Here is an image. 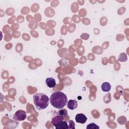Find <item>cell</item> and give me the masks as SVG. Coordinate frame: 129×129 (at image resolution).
Masks as SVG:
<instances>
[{
  "label": "cell",
  "mask_w": 129,
  "mask_h": 129,
  "mask_svg": "<svg viewBox=\"0 0 129 129\" xmlns=\"http://www.w3.org/2000/svg\"><path fill=\"white\" fill-rule=\"evenodd\" d=\"M49 101L53 107L61 109L67 104L68 98L64 93L58 91L52 93L50 97Z\"/></svg>",
  "instance_id": "1"
},
{
  "label": "cell",
  "mask_w": 129,
  "mask_h": 129,
  "mask_svg": "<svg viewBox=\"0 0 129 129\" xmlns=\"http://www.w3.org/2000/svg\"><path fill=\"white\" fill-rule=\"evenodd\" d=\"M34 103L36 108L38 110H43L47 107L49 99L44 93H35L33 96Z\"/></svg>",
  "instance_id": "2"
},
{
  "label": "cell",
  "mask_w": 129,
  "mask_h": 129,
  "mask_svg": "<svg viewBox=\"0 0 129 129\" xmlns=\"http://www.w3.org/2000/svg\"><path fill=\"white\" fill-rule=\"evenodd\" d=\"M27 117L26 112L23 110H17L13 116V119L16 121L24 120Z\"/></svg>",
  "instance_id": "3"
},
{
  "label": "cell",
  "mask_w": 129,
  "mask_h": 129,
  "mask_svg": "<svg viewBox=\"0 0 129 129\" xmlns=\"http://www.w3.org/2000/svg\"><path fill=\"white\" fill-rule=\"evenodd\" d=\"M75 120L77 122L83 124L86 122L87 117L83 113H78L76 115Z\"/></svg>",
  "instance_id": "4"
},
{
  "label": "cell",
  "mask_w": 129,
  "mask_h": 129,
  "mask_svg": "<svg viewBox=\"0 0 129 129\" xmlns=\"http://www.w3.org/2000/svg\"><path fill=\"white\" fill-rule=\"evenodd\" d=\"M67 107L70 110H75L78 107V102L76 100L70 99L67 102Z\"/></svg>",
  "instance_id": "5"
},
{
  "label": "cell",
  "mask_w": 129,
  "mask_h": 129,
  "mask_svg": "<svg viewBox=\"0 0 129 129\" xmlns=\"http://www.w3.org/2000/svg\"><path fill=\"white\" fill-rule=\"evenodd\" d=\"M47 86L50 88H53L56 86L55 80L53 78H47L45 81Z\"/></svg>",
  "instance_id": "6"
},
{
  "label": "cell",
  "mask_w": 129,
  "mask_h": 129,
  "mask_svg": "<svg viewBox=\"0 0 129 129\" xmlns=\"http://www.w3.org/2000/svg\"><path fill=\"white\" fill-rule=\"evenodd\" d=\"M55 128L56 129H68L69 128V125L67 121L61 120L56 124Z\"/></svg>",
  "instance_id": "7"
},
{
  "label": "cell",
  "mask_w": 129,
  "mask_h": 129,
  "mask_svg": "<svg viewBox=\"0 0 129 129\" xmlns=\"http://www.w3.org/2000/svg\"><path fill=\"white\" fill-rule=\"evenodd\" d=\"M111 88V85L108 82H104L101 85V89L103 92H109Z\"/></svg>",
  "instance_id": "8"
},
{
  "label": "cell",
  "mask_w": 129,
  "mask_h": 129,
  "mask_svg": "<svg viewBox=\"0 0 129 129\" xmlns=\"http://www.w3.org/2000/svg\"><path fill=\"white\" fill-rule=\"evenodd\" d=\"M63 119L64 118L63 117H62L59 115H56L55 116H54V117H53L52 118V120H51V122L52 123V124L54 125V126H56V124L59 122V121H61V120H63Z\"/></svg>",
  "instance_id": "9"
},
{
  "label": "cell",
  "mask_w": 129,
  "mask_h": 129,
  "mask_svg": "<svg viewBox=\"0 0 129 129\" xmlns=\"http://www.w3.org/2000/svg\"><path fill=\"white\" fill-rule=\"evenodd\" d=\"M57 115L62 117L65 118L68 116V111L64 108L59 109L57 111Z\"/></svg>",
  "instance_id": "10"
},
{
  "label": "cell",
  "mask_w": 129,
  "mask_h": 129,
  "mask_svg": "<svg viewBox=\"0 0 129 129\" xmlns=\"http://www.w3.org/2000/svg\"><path fill=\"white\" fill-rule=\"evenodd\" d=\"M100 127L97 125L96 124H95V123H90L89 124L87 125L86 128L87 129H97V128H99Z\"/></svg>",
  "instance_id": "11"
},
{
  "label": "cell",
  "mask_w": 129,
  "mask_h": 129,
  "mask_svg": "<svg viewBox=\"0 0 129 129\" xmlns=\"http://www.w3.org/2000/svg\"><path fill=\"white\" fill-rule=\"evenodd\" d=\"M127 60V56L126 54L124 53H122L120 54L118 56V60L120 61H125Z\"/></svg>",
  "instance_id": "12"
},
{
  "label": "cell",
  "mask_w": 129,
  "mask_h": 129,
  "mask_svg": "<svg viewBox=\"0 0 129 129\" xmlns=\"http://www.w3.org/2000/svg\"><path fill=\"white\" fill-rule=\"evenodd\" d=\"M69 128H75V123L72 120H70L69 121Z\"/></svg>",
  "instance_id": "13"
}]
</instances>
